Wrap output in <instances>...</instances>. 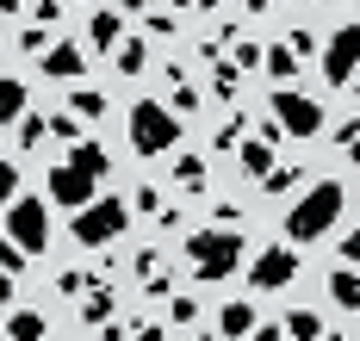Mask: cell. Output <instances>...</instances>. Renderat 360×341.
Instances as JSON below:
<instances>
[{
    "label": "cell",
    "instance_id": "7402d4cb",
    "mask_svg": "<svg viewBox=\"0 0 360 341\" xmlns=\"http://www.w3.org/2000/svg\"><path fill=\"white\" fill-rule=\"evenodd\" d=\"M112 62H118V75H143V62H149V44L124 32V44L112 50Z\"/></svg>",
    "mask_w": 360,
    "mask_h": 341
},
{
    "label": "cell",
    "instance_id": "3957f363",
    "mask_svg": "<svg viewBox=\"0 0 360 341\" xmlns=\"http://www.w3.org/2000/svg\"><path fill=\"white\" fill-rule=\"evenodd\" d=\"M131 149L149 155V161L180 149V112L162 106V100H137V106H131Z\"/></svg>",
    "mask_w": 360,
    "mask_h": 341
},
{
    "label": "cell",
    "instance_id": "ac0fdd59",
    "mask_svg": "<svg viewBox=\"0 0 360 341\" xmlns=\"http://www.w3.org/2000/svg\"><path fill=\"white\" fill-rule=\"evenodd\" d=\"M25 118V81H13V75H0V124L13 131Z\"/></svg>",
    "mask_w": 360,
    "mask_h": 341
},
{
    "label": "cell",
    "instance_id": "ffe728a7",
    "mask_svg": "<svg viewBox=\"0 0 360 341\" xmlns=\"http://www.w3.org/2000/svg\"><path fill=\"white\" fill-rule=\"evenodd\" d=\"M298 62H304V56H298L292 44H274V50L261 56V69H267L274 81H298Z\"/></svg>",
    "mask_w": 360,
    "mask_h": 341
},
{
    "label": "cell",
    "instance_id": "2e32d148",
    "mask_svg": "<svg viewBox=\"0 0 360 341\" xmlns=\"http://www.w3.org/2000/svg\"><path fill=\"white\" fill-rule=\"evenodd\" d=\"M6 335H13V341H44V335H50V323H44L37 310H13V304H6Z\"/></svg>",
    "mask_w": 360,
    "mask_h": 341
},
{
    "label": "cell",
    "instance_id": "f6af8a7d",
    "mask_svg": "<svg viewBox=\"0 0 360 341\" xmlns=\"http://www.w3.org/2000/svg\"><path fill=\"white\" fill-rule=\"evenodd\" d=\"M118 6H131V13H143V6H149V0H118Z\"/></svg>",
    "mask_w": 360,
    "mask_h": 341
},
{
    "label": "cell",
    "instance_id": "ab89813d",
    "mask_svg": "<svg viewBox=\"0 0 360 341\" xmlns=\"http://www.w3.org/2000/svg\"><path fill=\"white\" fill-rule=\"evenodd\" d=\"M32 19H37V25H56V19H63V0H37Z\"/></svg>",
    "mask_w": 360,
    "mask_h": 341
},
{
    "label": "cell",
    "instance_id": "f546056e",
    "mask_svg": "<svg viewBox=\"0 0 360 341\" xmlns=\"http://www.w3.org/2000/svg\"><path fill=\"white\" fill-rule=\"evenodd\" d=\"M25 261H32V255L13 242V229H0V267H6V273H25Z\"/></svg>",
    "mask_w": 360,
    "mask_h": 341
},
{
    "label": "cell",
    "instance_id": "836d02e7",
    "mask_svg": "<svg viewBox=\"0 0 360 341\" xmlns=\"http://www.w3.org/2000/svg\"><path fill=\"white\" fill-rule=\"evenodd\" d=\"M50 137L75 143V137H81V118H75V112H56V118H50Z\"/></svg>",
    "mask_w": 360,
    "mask_h": 341
},
{
    "label": "cell",
    "instance_id": "7c38bea8",
    "mask_svg": "<svg viewBox=\"0 0 360 341\" xmlns=\"http://www.w3.org/2000/svg\"><path fill=\"white\" fill-rule=\"evenodd\" d=\"M329 298H335V310H348V316H360V267H335L329 273Z\"/></svg>",
    "mask_w": 360,
    "mask_h": 341
},
{
    "label": "cell",
    "instance_id": "4fadbf2b",
    "mask_svg": "<svg viewBox=\"0 0 360 341\" xmlns=\"http://www.w3.org/2000/svg\"><path fill=\"white\" fill-rule=\"evenodd\" d=\"M255 329H261L255 304H224V310H217V335H230V341H249Z\"/></svg>",
    "mask_w": 360,
    "mask_h": 341
},
{
    "label": "cell",
    "instance_id": "f1b7e54d",
    "mask_svg": "<svg viewBox=\"0 0 360 341\" xmlns=\"http://www.w3.org/2000/svg\"><path fill=\"white\" fill-rule=\"evenodd\" d=\"M112 341H143V335H162V329H155V323H149V316H124V323H118V329H106Z\"/></svg>",
    "mask_w": 360,
    "mask_h": 341
},
{
    "label": "cell",
    "instance_id": "6da1fadb",
    "mask_svg": "<svg viewBox=\"0 0 360 341\" xmlns=\"http://www.w3.org/2000/svg\"><path fill=\"white\" fill-rule=\"evenodd\" d=\"M342 211H348V192H342V180H311V192L298 199L286 211V242H317V236H329V229L342 224Z\"/></svg>",
    "mask_w": 360,
    "mask_h": 341
},
{
    "label": "cell",
    "instance_id": "b9f144b4",
    "mask_svg": "<svg viewBox=\"0 0 360 341\" xmlns=\"http://www.w3.org/2000/svg\"><path fill=\"white\" fill-rule=\"evenodd\" d=\"M286 44H292V50H298V56H317V38H311V32H292Z\"/></svg>",
    "mask_w": 360,
    "mask_h": 341
},
{
    "label": "cell",
    "instance_id": "5b68a950",
    "mask_svg": "<svg viewBox=\"0 0 360 341\" xmlns=\"http://www.w3.org/2000/svg\"><path fill=\"white\" fill-rule=\"evenodd\" d=\"M267 112H274V124H280L286 137H298V143H311V137L323 131V106H317L311 93H298V87H280V93L267 100Z\"/></svg>",
    "mask_w": 360,
    "mask_h": 341
},
{
    "label": "cell",
    "instance_id": "603a6c76",
    "mask_svg": "<svg viewBox=\"0 0 360 341\" xmlns=\"http://www.w3.org/2000/svg\"><path fill=\"white\" fill-rule=\"evenodd\" d=\"M298 180H304V168H298V161H274V168H267V180H255V187H261V192H292Z\"/></svg>",
    "mask_w": 360,
    "mask_h": 341
},
{
    "label": "cell",
    "instance_id": "cb8c5ba5",
    "mask_svg": "<svg viewBox=\"0 0 360 341\" xmlns=\"http://www.w3.org/2000/svg\"><path fill=\"white\" fill-rule=\"evenodd\" d=\"M236 87H243L236 56H230V62H217V56H212V93H217V100H236Z\"/></svg>",
    "mask_w": 360,
    "mask_h": 341
},
{
    "label": "cell",
    "instance_id": "44dd1931",
    "mask_svg": "<svg viewBox=\"0 0 360 341\" xmlns=\"http://www.w3.org/2000/svg\"><path fill=\"white\" fill-rule=\"evenodd\" d=\"M112 310H118L112 286H87V292H81V316H87V323H112Z\"/></svg>",
    "mask_w": 360,
    "mask_h": 341
},
{
    "label": "cell",
    "instance_id": "5bb4252c",
    "mask_svg": "<svg viewBox=\"0 0 360 341\" xmlns=\"http://www.w3.org/2000/svg\"><path fill=\"white\" fill-rule=\"evenodd\" d=\"M236 155H243V174H249V180H267V168H274V137L261 131L249 143H236Z\"/></svg>",
    "mask_w": 360,
    "mask_h": 341
},
{
    "label": "cell",
    "instance_id": "ee69618b",
    "mask_svg": "<svg viewBox=\"0 0 360 341\" xmlns=\"http://www.w3.org/2000/svg\"><path fill=\"white\" fill-rule=\"evenodd\" d=\"M0 13H25V0H0Z\"/></svg>",
    "mask_w": 360,
    "mask_h": 341
},
{
    "label": "cell",
    "instance_id": "d590c367",
    "mask_svg": "<svg viewBox=\"0 0 360 341\" xmlns=\"http://www.w3.org/2000/svg\"><path fill=\"white\" fill-rule=\"evenodd\" d=\"M261 56H267V50H261L255 38H243V44H236V69H261Z\"/></svg>",
    "mask_w": 360,
    "mask_h": 341
},
{
    "label": "cell",
    "instance_id": "484cf974",
    "mask_svg": "<svg viewBox=\"0 0 360 341\" xmlns=\"http://www.w3.org/2000/svg\"><path fill=\"white\" fill-rule=\"evenodd\" d=\"M75 161H81L87 174H100V180H106V174H112V155L100 149V143H87V137H75Z\"/></svg>",
    "mask_w": 360,
    "mask_h": 341
},
{
    "label": "cell",
    "instance_id": "277c9868",
    "mask_svg": "<svg viewBox=\"0 0 360 341\" xmlns=\"http://www.w3.org/2000/svg\"><path fill=\"white\" fill-rule=\"evenodd\" d=\"M124 229H131V205H124V199H112V192H106V199L94 192V199L75 211V229H69V236L81 242V248H112Z\"/></svg>",
    "mask_w": 360,
    "mask_h": 341
},
{
    "label": "cell",
    "instance_id": "e0dca14e",
    "mask_svg": "<svg viewBox=\"0 0 360 341\" xmlns=\"http://www.w3.org/2000/svg\"><path fill=\"white\" fill-rule=\"evenodd\" d=\"M162 81H168V106L174 112H199V87L186 81V69H162Z\"/></svg>",
    "mask_w": 360,
    "mask_h": 341
},
{
    "label": "cell",
    "instance_id": "d4e9b609",
    "mask_svg": "<svg viewBox=\"0 0 360 341\" xmlns=\"http://www.w3.org/2000/svg\"><path fill=\"white\" fill-rule=\"evenodd\" d=\"M69 112L75 118H106V93H100V87H75V93H69Z\"/></svg>",
    "mask_w": 360,
    "mask_h": 341
},
{
    "label": "cell",
    "instance_id": "4dcf8cb0",
    "mask_svg": "<svg viewBox=\"0 0 360 341\" xmlns=\"http://www.w3.org/2000/svg\"><path fill=\"white\" fill-rule=\"evenodd\" d=\"M87 286H94V273H87V267H63V273H56V292H69V298H81Z\"/></svg>",
    "mask_w": 360,
    "mask_h": 341
},
{
    "label": "cell",
    "instance_id": "8d00e7d4",
    "mask_svg": "<svg viewBox=\"0 0 360 341\" xmlns=\"http://www.w3.org/2000/svg\"><path fill=\"white\" fill-rule=\"evenodd\" d=\"M236 143H243V118H230V124L217 131V137H212V149H236Z\"/></svg>",
    "mask_w": 360,
    "mask_h": 341
},
{
    "label": "cell",
    "instance_id": "9a60e30c",
    "mask_svg": "<svg viewBox=\"0 0 360 341\" xmlns=\"http://www.w3.org/2000/svg\"><path fill=\"white\" fill-rule=\"evenodd\" d=\"M137 279H143L149 298H168V261H162L155 248H143V255H137Z\"/></svg>",
    "mask_w": 360,
    "mask_h": 341
},
{
    "label": "cell",
    "instance_id": "f35d334b",
    "mask_svg": "<svg viewBox=\"0 0 360 341\" xmlns=\"http://www.w3.org/2000/svg\"><path fill=\"white\" fill-rule=\"evenodd\" d=\"M168 316H174V323H199V304L193 298H168Z\"/></svg>",
    "mask_w": 360,
    "mask_h": 341
},
{
    "label": "cell",
    "instance_id": "30bf717a",
    "mask_svg": "<svg viewBox=\"0 0 360 341\" xmlns=\"http://www.w3.org/2000/svg\"><path fill=\"white\" fill-rule=\"evenodd\" d=\"M37 62H44V75H50V81H81V75H87V50H81V44H69V38L50 44Z\"/></svg>",
    "mask_w": 360,
    "mask_h": 341
},
{
    "label": "cell",
    "instance_id": "1f68e13d",
    "mask_svg": "<svg viewBox=\"0 0 360 341\" xmlns=\"http://www.w3.org/2000/svg\"><path fill=\"white\" fill-rule=\"evenodd\" d=\"M19 50H25V56H44V50H50V25H25V32H19Z\"/></svg>",
    "mask_w": 360,
    "mask_h": 341
},
{
    "label": "cell",
    "instance_id": "52a82bcc",
    "mask_svg": "<svg viewBox=\"0 0 360 341\" xmlns=\"http://www.w3.org/2000/svg\"><path fill=\"white\" fill-rule=\"evenodd\" d=\"M44 187H50V205H63V211H81V205L100 192V174H87V168L69 155V161H56V168L44 174Z\"/></svg>",
    "mask_w": 360,
    "mask_h": 341
},
{
    "label": "cell",
    "instance_id": "74e56055",
    "mask_svg": "<svg viewBox=\"0 0 360 341\" xmlns=\"http://www.w3.org/2000/svg\"><path fill=\"white\" fill-rule=\"evenodd\" d=\"M131 211H143V218H155V211H162V192H155V187H137V205H131Z\"/></svg>",
    "mask_w": 360,
    "mask_h": 341
},
{
    "label": "cell",
    "instance_id": "d6a6232c",
    "mask_svg": "<svg viewBox=\"0 0 360 341\" xmlns=\"http://www.w3.org/2000/svg\"><path fill=\"white\" fill-rule=\"evenodd\" d=\"M13 199H19V168H13V161H0V211H6Z\"/></svg>",
    "mask_w": 360,
    "mask_h": 341
},
{
    "label": "cell",
    "instance_id": "60d3db41",
    "mask_svg": "<svg viewBox=\"0 0 360 341\" xmlns=\"http://www.w3.org/2000/svg\"><path fill=\"white\" fill-rule=\"evenodd\" d=\"M342 261L360 267V229H348V236H342Z\"/></svg>",
    "mask_w": 360,
    "mask_h": 341
},
{
    "label": "cell",
    "instance_id": "8992f818",
    "mask_svg": "<svg viewBox=\"0 0 360 341\" xmlns=\"http://www.w3.org/2000/svg\"><path fill=\"white\" fill-rule=\"evenodd\" d=\"M6 229L25 255H44L50 248V199H13L6 205Z\"/></svg>",
    "mask_w": 360,
    "mask_h": 341
},
{
    "label": "cell",
    "instance_id": "e575fe53",
    "mask_svg": "<svg viewBox=\"0 0 360 341\" xmlns=\"http://www.w3.org/2000/svg\"><path fill=\"white\" fill-rule=\"evenodd\" d=\"M335 143H342V149L354 155V168H360V118H348V124L335 131Z\"/></svg>",
    "mask_w": 360,
    "mask_h": 341
},
{
    "label": "cell",
    "instance_id": "d6986e66",
    "mask_svg": "<svg viewBox=\"0 0 360 341\" xmlns=\"http://www.w3.org/2000/svg\"><path fill=\"white\" fill-rule=\"evenodd\" d=\"M280 329H286L292 341H317V335H329L317 310H286V316H280Z\"/></svg>",
    "mask_w": 360,
    "mask_h": 341
},
{
    "label": "cell",
    "instance_id": "8fae6325",
    "mask_svg": "<svg viewBox=\"0 0 360 341\" xmlns=\"http://www.w3.org/2000/svg\"><path fill=\"white\" fill-rule=\"evenodd\" d=\"M124 32H131V25H124V13H118V6H100V13L87 19V44H94L100 56H112V50L124 44Z\"/></svg>",
    "mask_w": 360,
    "mask_h": 341
},
{
    "label": "cell",
    "instance_id": "4316f807",
    "mask_svg": "<svg viewBox=\"0 0 360 341\" xmlns=\"http://www.w3.org/2000/svg\"><path fill=\"white\" fill-rule=\"evenodd\" d=\"M174 187L180 192H205V161L199 155H180L174 161Z\"/></svg>",
    "mask_w": 360,
    "mask_h": 341
},
{
    "label": "cell",
    "instance_id": "7bdbcfd3",
    "mask_svg": "<svg viewBox=\"0 0 360 341\" xmlns=\"http://www.w3.org/2000/svg\"><path fill=\"white\" fill-rule=\"evenodd\" d=\"M13 286H19V273H6V267H0V310L13 304Z\"/></svg>",
    "mask_w": 360,
    "mask_h": 341
},
{
    "label": "cell",
    "instance_id": "ba28073f",
    "mask_svg": "<svg viewBox=\"0 0 360 341\" xmlns=\"http://www.w3.org/2000/svg\"><path fill=\"white\" fill-rule=\"evenodd\" d=\"M360 75V25H335L323 44V81L329 87H354Z\"/></svg>",
    "mask_w": 360,
    "mask_h": 341
},
{
    "label": "cell",
    "instance_id": "83f0119b",
    "mask_svg": "<svg viewBox=\"0 0 360 341\" xmlns=\"http://www.w3.org/2000/svg\"><path fill=\"white\" fill-rule=\"evenodd\" d=\"M13 131H19V149H37V143H44V137H50V118H37V112H25V118H19V124H13Z\"/></svg>",
    "mask_w": 360,
    "mask_h": 341
},
{
    "label": "cell",
    "instance_id": "7a4b0ae2",
    "mask_svg": "<svg viewBox=\"0 0 360 341\" xmlns=\"http://www.w3.org/2000/svg\"><path fill=\"white\" fill-rule=\"evenodd\" d=\"M243 255H249L243 229H193V236H186V267H193V279H205V286L230 279V273L243 267Z\"/></svg>",
    "mask_w": 360,
    "mask_h": 341
},
{
    "label": "cell",
    "instance_id": "9c48e42d",
    "mask_svg": "<svg viewBox=\"0 0 360 341\" xmlns=\"http://www.w3.org/2000/svg\"><path fill=\"white\" fill-rule=\"evenodd\" d=\"M292 279H298V242H286V248H261L249 261V286L255 292H286Z\"/></svg>",
    "mask_w": 360,
    "mask_h": 341
}]
</instances>
